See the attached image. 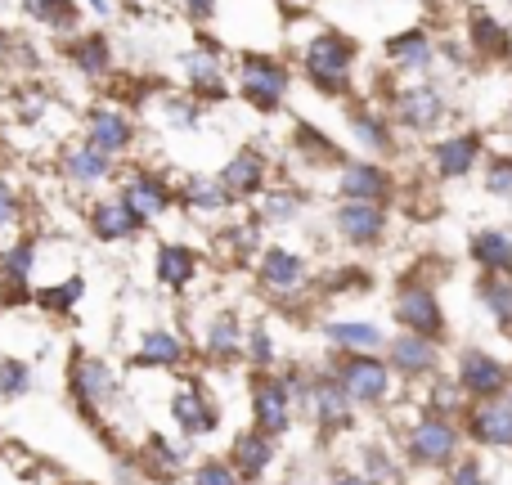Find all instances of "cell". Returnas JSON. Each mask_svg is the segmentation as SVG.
<instances>
[{
  "label": "cell",
  "mask_w": 512,
  "mask_h": 485,
  "mask_svg": "<svg viewBox=\"0 0 512 485\" xmlns=\"http://www.w3.org/2000/svg\"><path fill=\"white\" fill-rule=\"evenodd\" d=\"M405 454L418 468H454L459 463V427L441 414L418 418L405 432Z\"/></svg>",
  "instance_id": "6da1fadb"
},
{
  "label": "cell",
  "mask_w": 512,
  "mask_h": 485,
  "mask_svg": "<svg viewBox=\"0 0 512 485\" xmlns=\"http://www.w3.org/2000/svg\"><path fill=\"white\" fill-rule=\"evenodd\" d=\"M68 387H72V400H77L81 414L99 418V409H108L117 396V373H113V364L99 360V355H72Z\"/></svg>",
  "instance_id": "7a4b0ae2"
},
{
  "label": "cell",
  "mask_w": 512,
  "mask_h": 485,
  "mask_svg": "<svg viewBox=\"0 0 512 485\" xmlns=\"http://www.w3.org/2000/svg\"><path fill=\"white\" fill-rule=\"evenodd\" d=\"M333 373L342 382V391L351 396V405H382L391 396V378H396L391 364L378 360V355H346Z\"/></svg>",
  "instance_id": "3957f363"
},
{
  "label": "cell",
  "mask_w": 512,
  "mask_h": 485,
  "mask_svg": "<svg viewBox=\"0 0 512 485\" xmlns=\"http://www.w3.org/2000/svg\"><path fill=\"white\" fill-rule=\"evenodd\" d=\"M292 391L283 382V373H256L252 378V418L256 432L265 436H283L292 427Z\"/></svg>",
  "instance_id": "277c9868"
},
{
  "label": "cell",
  "mask_w": 512,
  "mask_h": 485,
  "mask_svg": "<svg viewBox=\"0 0 512 485\" xmlns=\"http://www.w3.org/2000/svg\"><path fill=\"white\" fill-rule=\"evenodd\" d=\"M351 63H355L351 41H346V36H337V32L315 36V41H310V50H306V72H310V81H315L319 90H342Z\"/></svg>",
  "instance_id": "5b68a950"
},
{
  "label": "cell",
  "mask_w": 512,
  "mask_h": 485,
  "mask_svg": "<svg viewBox=\"0 0 512 485\" xmlns=\"http://www.w3.org/2000/svg\"><path fill=\"white\" fill-rule=\"evenodd\" d=\"M454 382L463 387L468 400H499L512 387V373H508V364L495 360L490 351H463Z\"/></svg>",
  "instance_id": "8992f818"
},
{
  "label": "cell",
  "mask_w": 512,
  "mask_h": 485,
  "mask_svg": "<svg viewBox=\"0 0 512 485\" xmlns=\"http://www.w3.org/2000/svg\"><path fill=\"white\" fill-rule=\"evenodd\" d=\"M239 90L261 113H270V108H279L283 95H288V68H283L279 59H265V54H248L239 68Z\"/></svg>",
  "instance_id": "52a82bcc"
},
{
  "label": "cell",
  "mask_w": 512,
  "mask_h": 485,
  "mask_svg": "<svg viewBox=\"0 0 512 485\" xmlns=\"http://www.w3.org/2000/svg\"><path fill=\"white\" fill-rule=\"evenodd\" d=\"M396 319L405 333H418V337H441L445 333V310L436 301V292L427 283H405L396 292Z\"/></svg>",
  "instance_id": "ba28073f"
},
{
  "label": "cell",
  "mask_w": 512,
  "mask_h": 485,
  "mask_svg": "<svg viewBox=\"0 0 512 485\" xmlns=\"http://www.w3.org/2000/svg\"><path fill=\"white\" fill-rule=\"evenodd\" d=\"M301 409H306L324 432H337V427L351 423V396L342 391L337 373H315V378H310V391H306V405Z\"/></svg>",
  "instance_id": "9c48e42d"
},
{
  "label": "cell",
  "mask_w": 512,
  "mask_h": 485,
  "mask_svg": "<svg viewBox=\"0 0 512 485\" xmlns=\"http://www.w3.org/2000/svg\"><path fill=\"white\" fill-rule=\"evenodd\" d=\"M122 203L131 207L135 221L149 225V221H158L171 203H176V194H171V185L162 176H153V171H131L126 185H122Z\"/></svg>",
  "instance_id": "30bf717a"
},
{
  "label": "cell",
  "mask_w": 512,
  "mask_h": 485,
  "mask_svg": "<svg viewBox=\"0 0 512 485\" xmlns=\"http://www.w3.org/2000/svg\"><path fill=\"white\" fill-rule=\"evenodd\" d=\"M387 364H391V373H400V378H432L436 364H441V346H436L432 337L400 333L387 342Z\"/></svg>",
  "instance_id": "8fae6325"
},
{
  "label": "cell",
  "mask_w": 512,
  "mask_h": 485,
  "mask_svg": "<svg viewBox=\"0 0 512 485\" xmlns=\"http://www.w3.org/2000/svg\"><path fill=\"white\" fill-rule=\"evenodd\" d=\"M171 418L185 436H207L221 427V414H216V400L207 396L198 382H185L180 391H171Z\"/></svg>",
  "instance_id": "7c38bea8"
},
{
  "label": "cell",
  "mask_w": 512,
  "mask_h": 485,
  "mask_svg": "<svg viewBox=\"0 0 512 485\" xmlns=\"http://www.w3.org/2000/svg\"><path fill=\"white\" fill-rule=\"evenodd\" d=\"M468 432L472 441L495 445V450H512V405L504 396L499 400H477L468 409Z\"/></svg>",
  "instance_id": "4fadbf2b"
},
{
  "label": "cell",
  "mask_w": 512,
  "mask_h": 485,
  "mask_svg": "<svg viewBox=\"0 0 512 485\" xmlns=\"http://www.w3.org/2000/svg\"><path fill=\"white\" fill-rule=\"evenodd\" d=\"M243 319L234 315V310H221V315H212L207 319V328H203V355L212 364H230V360H239L243 355Z\"/></svg>",
  "instance_id": "5bb4252c"
},
{
  "label": "cell",
  "mask_w": 512,
  "mask_h": 485,
  "mask_svg": "<svg viewBox=\"0 0 512 485\" xmlns=\"http://www.w3.org/2000/svg\"><path fill=\"white\" fill-rule=\"evenodd\" d=\"M131 364L135 369H176V364H185V337L171 328H149L131 351Z\"/></svg>",
  "instance_id": "9a60e30c"
},
{
  "label": "cell",
  "mask_w": 512,
  "mask_h": 485,
  "mask_svg": "<svg viewBox=\"0 0 512 485\" xmlns=\"http://www.w3.org/2000/svg\"><path fill=\"white\" fill-rule=\"evenodd\" d=\"M387 230V216H382L378 203H342L337 207V234L355 247H369L382 239Z\"/></svg>",
  "instance_id": "2e32d148"
},
{
  "label": "cell",
  "mask_w": 512,
  "mask_h": 485,
  "mask_svg": "<svg viewBox=\"0 0 512 485\" xmlns=\"http://www.w3.org/2000/svg\"><path fill=\"white\" fill-rule=\"evenodd\" d=\"M256 274H261V283L270 292H297L306 283V261L297 252H288V247H265Z\"/></svg>",
  "instance_id": "e0dca14e"
},
{
  "label": "cell",
  "mask_w": 512,
  "mask_h": 485,
  "mask_svg": "<svg viewBox=\"0 0 512 485\" xmlns=\"http://www.w3.org/2000/svg\"><path fill=\"white\" fill-rule=\"evenodd\" d=\"M230 463H234V472H239L248 485L261 481L265 472H270V463H274V436H265V432H239V436H234Z\"/></svg>",
  "instance_id": "ac0fdd59"
},
{
  "label": "cell",
  "mask_w": 512,
  "mask_h": 485,
  "mask_svg": "<svg viewBox=\"0 0 512 485\" xmlns=\"http://www.w3.org/2000/svg\"><path fill=\"white\" fill-rule=\"evenodd\" d=\"M324 337L346 355H378L382 342H387L382 328L369 324V319H333V324L324 328Z\"/></svg>",
  "instance_id": "d6986e66"
},
{
  "label": "cell",
  "mask_w": 512,
  "mask_h": 485,
  "mask_svg": "<svg viewBox=\"0 0 512 485\" xmlns=\"http://www.w3.org/2000/svg\"><path fill=\"white\" fill-rule=\"evenodd\" d=\"M387 194H391V180H387V171L373 167V162H351V167L342 171L346 203H382Z\"/></svg>",
  "instance_id": "ffe728a7"
},
{
  "label": "cell",
  "mask_w": 512,
  "mask_h": 485,
  "mask_svg": "<svg viewBox=\"0 0 512 485\" xmlns=\"http://www.w3.org/2000/svg\"><path fill=\"white\" fill-rule=\"evenodd\" d=\"M90 230H95L104 243H122V239H131V234H140L144 225L135 221L131 207H126L122 198H104V203L90 207Z\"/></svg>",
  "instance_id": "44dd1931"
},
{
  "label": "cell",
  "mask_w": 512,
  "mask_h": 485,
  "mask_svg": "<svg viewBox=\"0 0 512 485\" xmlns=\"http://www.w3.org/2000/svg\"><path fill=\"white\" fill-rule=\"evenodd\" d=\"M225 185V194H230V203L234 198H248V194H261V185H265V158L256 149H243L239 158H230V167L216 176Z\"/></svg>",
  "instance_id": "7402d4cb"
},
{
  "label": "cell",
  "mask_w": 512,
  "mask_h": 485,
  "mask_svg": "<svg viewBox=\"0 0 512 485\" xmlns=\"http://www.w3.org/2000/svg\"><path fill=\"white\" fill-rule=\"evenodd\" d=\"M131 140H135V126L126 122L117 108H99V113L90 117V149H99L104 158L131 149Z\"/></svg>",
  "instance_id": "603a6c76"
},
{
  "label": "cell",
  "mask_w": 512,
  "mask_h": 485,
  "mask_svg": "<svg viewBox=\"0 0 512 485\" xmlns=\"http://www.w3.org/2000/svg\"><path fill=\"white\" fill-rule=\"evenodd\" d=\"M198 274V252L185 243H162L158 247V283L171 292H185Z\"/></svg>",
  "instance_id": "cb8c5ba5"
},
{
  "label": "cell",
  "mask_w": 512,
  "mask_h": 485,
  "mask_svg": "<svg viewBox=\"0 0 512 485\" xmlns=\"http://www.w3.org/2000/svg\"><path fill=\"white\" fill-rule=\"evenodd\" d=\"M441 108H445V99L436 86H409L405 95H400V122L427 131V126L441 122Z\"/></svg>",
  "instance_id": "d4e9b609"
},
{
  "label": "cell",
  "mask_w": 512,
  "mask_h": 485,
  "mask_svg": "<svg viewBox=\"0 0 512 485\" xmlns=\"http://www.w3.org/2000/svg\"><path fill=\"white\" fill-rule=\"evenodd\" d=\"M472 261H477L486 274H512V234L477 230L472 234Z\"/></svg>",
  "instance_id": "484cf974"
},
{
  "label": "cell",
  "mask_w": 512,
  "mask_h": 485,
  "mask_svg": "<svg viewBox=\"0 0 512 485\" xmlns=\"http://www.w3.org/2000/svg\"><path fill=\"white\" fill-rule=\"evenodd\" d=\"M185 72H189V86L198 95H221V50L216 45H194L185 54Z\"/></svg>",
  "instance_id": "4316f807"
},
{
  "label": "cell",
  "mask_w": 512,
  "mask_h": 485,
  "mask_svg": "<svg viewBox=\"0 0 512 485\" xmlns=\"http://www.w3.org/2000/svg\"><path fill=\"white\" fill-rule=\"evenodd\" d=\"M32 270H36V243L32 239H18L0 252V279H5L14 292H23L27 283H32Z\"/></svg>",
  "instance_id": "83f0119b"
},
{
  "label": "cell",
  "mask_w": 512,
  "mask_h": 485,
  "mask_svg": "<svg viewBox=\"0 0 512 485\" xmlns=\"http://www.w3.org/2000/svg\"><path fill=\"white\" fill-rule=\"evenodd\" d=\"M477 158H481L477 135H454V140L436 144V171H441V176H463V171H472Z\"/></svg>",
  "instance_id": "f1b7e54d"
},
{
  "label": "cell",
  "mask_w": 512,
  "mask_h": 485,
  "mask_svg": "<svg viewBox=\"0 0 512 485\" xmlns=\"http://www.w3.org/2000/svg\"><path fill=\"white\" fill-rule=\"evenodd\" d=\"M477 297L486 301L490 319L512 337V274H486L477 288Z\"/></svg>",
  "instance_id": "f546056e"
},
{
  "label": "cell",
  "mask_w": 512,
  "mask_h": 485,
  "mask_svg": "<svg viewBox=\"0 0 512 485\" xmlns=\"http://www.w3.org/2000/svg\"><path fill=\"white\" fill-rule=\"evenodd\" d=\"M185 445L167 441V436H149V445H144V468H149V477L158 481H171L180 468H185Z\"/></svg>",
  "instance_id": "4dcf8cb0"
},
{
  "label": "cell",
  "mask_w": 512,
  "mask_h": 485,
  "mask_svg": "<svg viewBox=\"0 0 512 485\" xmlns=\"http://www.w3.org/2000/svg\"><path fill=\"white\" fill-rule=\"evenodd\" d=\"M63 171H68L77 185H99V180L113 171V158H104L99 149H90V144H86V149H77V153H68V158H63Z\"/></svg>",
  "instance_id": "1f68e13d"
},
{
  "label": "cell",
  "mask_w": 512,
  "mask_h": 485,
  "mask_svg": "<svg viewBox=\"0 0 512 485\" xmlns=\"http://www.w3.org/2000/svg\"><path fill=\"white\" fill-rule=\"evenodd\" d=\"M185 203H189V212L216 216V212H225V207H230V194H225L221 180L198 176V180H189V185H185Z\"/></svg>",
  "instance_id": "d6a6232c"
},
{
  "label": "cell",
  "mask_w": 512,
  "mask_h": 485,
  "mask_svg": "<svg viewBox=\"0 0 512 485\" xmlns=\"http://www.w3.org/2000/svg\"><path fill=\"white\" fill-rule=\"evenodd\" d=\"M68 54H72V63H77L86 77H104L108 63H113V54H108V41H104V36H81V41L68 45Z\"/></svg>",
  "instance_id": "836d02e7"
},
{
  "label": "cell",
  "mask_w": 512,
  "mask_h": 485,
  "mask_svg": "<svg viewBox=\"0 0 512 485\" xmlns=\"http://www.w3.org/2000/svg\"><path fill=\"white\" fill-rule=\"evenodd\" d=\"M387 50H391V59H396L400 68H427V63H432V45H427V36H423V32H405V36H396V41H391Z\"/></svg>",
  "instance_id": "e575fe53"
},
{
  "label": "cell",
  "mask_w": 512,
  "mask_h": 485,
  "mask_svg": "<svg viewBox=\"0 0 512 485\" xmlns=\"http://www.w3.org/2000/svg\"><path fill=\"white\" fill-rule=\"evenodd\" d=\"M23 9L36 18V23L59 27V32L77 23V5H72V0H23Z\"/></svg>",
  "instance_id": "d590c367"
},
{
  "label": "cell",
  "mask_w": 512,
  "mask_h": 485,
  "mask_svg": "<svg viewBox=\"0 0 512 485\" xmlns=\"http://www.w3.org/2000/svg\"><path fill=\"white\" fill-rule=\"evenodd\" d=\"M32 364H23V360H0V400H23L27 391H32Z\"/></svg>",
  "instance_id": "8d00e7d4"
},
{
  "label": "cell",
  "mask_w": 512,
  "mask_h": 485,
  "mask_svg": "<svg viewBox=\"0 0 512 485\" xmlns=\"http://www.w3.org/2000/svg\"><path fill=\"white\" fill-rule=\"evenodd\" d=\"M360 477H369L373 485H396L400 468H396V459H391L382 445H364V472Z\"/></svg>",
  "instance_id": "74e56055"
},
{
  "label": "cell",
  "mask_w": 512,
  "mask_h": 485,
  "mask_svg": "<svg viewBox=\"0 0 512 485\" xmlns=\"http://www.w3.org/2000/svg\"><path fill=\"white\" fill-rule=\"evenodd\" d=\"M189 485H248V481L234 472L230 459H203L194 468V477H189Z\"/></svg>",
  "instance_id": "f35d334b"
},
{
  "label": "cell",
  "mask_w": 512,
  "mask_h": 485,
  "mask_svg": "<svg viewBox=\"0 0 512 485\" xmlns=\"http://www.w3.org/2000/svg\"><path fill=\"white\" fill-rule=\"evenodd\" d=\"M81 292H86V283L68 279V283H59V288H41L36 292V301H41L45 310H54V315H63V310H72L81 301Z\"/></svg>",
  "instance_id": "ab89813d"
},
{
  "label": "cell",
  "mask_w": 512,
  "mask_h": 485,
  "mask_svg": "<svg viewBox=\"0 0 512 485\" xmlns=\"http://www.w3.org/2000/svg\"><path fill=\"white\" fill-rule=\"evenodd\" d=\"M472 36H477L481 50H490V54H508V32H504V27H499L490 14H477V18H472Z\"/></svg>",
  "instance_id": "60d3db41"
},
{
  "label": "cell",
  "mask_w": 512,
  "mask_h": 485,
  "mask_svg": "<svg viewBox=\"0 0 512 485\" xmlns=\"http://www.w3.org/2000/svg\"><path fill=\"white\" fill-rule=\"evenodd\" d=\"M243 355H248V364L252 369H270L274 364V342H270V333H265V328H252L248 337H243Z\"/></svg>",
  "instance_id": "b9f144b4"
},
{
  "label": "cell",
  "mask_w": 512,
  "mask_h": 485,
  "mask_svg": "<svg viewBox=\"0 0 512 485\" xmlns=\"http://www.w3.org/2000/svg\"><path fill=\"white\" fill-rule=\"evenodd\" d=\"M351 126H355V135H360V140L369 144V149H378V153H382V149H391V135H387V126H382L378 117L360 113V117H355Z\"/></svg>",
  "instance_id": "7bdbcfd3"
},
{
  "label": "cell",
  "mask_w": 512,
  "mask_h": 485,
  "mask_svg": "<svg viewBox=\"0 0 512 485\" xmlns=\"http://www.w3.org/2000/svg\"><path fill=\"white\" fill-rule=\"evenodd\" d=\"M301 207V198L292 189H279V194H265V221H292Z\"/></svg>",
  "instance_id": "ee69618b"
},
{
  "label": "cell",
  "mask_w": 512,
  "mask_h": 485,
  "mask_svg": "<svg viewBox=\"0 0 512 485\" xmlns=\"http://www.w3.org/2000/svg\"><path fill=\"white\" fill-rule=\"evenodd\" d=\"M486 189H490L495 198H512V158H499L495 167H490Z\"/></svg>",
  "instance_id": "f6af8a7d"
},
{
  "label": "cell",
  "mask_w": 512,
  "mask_h": 485,
  "mask_svg": "<svg viewBox=\"0 0 512 485\" xmlns=\"http://www.w3.org/2000/svg\"><path fill=\"white\" fill-rule=\"evenodd\" d=\"M450 485H490V481H486V472H481L477 459H459L450 468Z\"/></svg>",
  "instance_id": "bcb514c9"
},
{
  "label": "cell",
  "mask_w": 512,
  "mask_h": 485,
  "mask_svg": "<svg viewBox=\"0 0 512 485\" xmlns=\"http://www.w3.org/2000/svg\"><path fill=\"white\" fill-rule=\"evenodd\" d=\"M14 221H18V198H14V189L0 180V234L14 230Z\"/></svg>",
  "instance_id": "7dc6e473"
},
{
  "label": "cell",
  "mask_w": 512,
  "mask_h": 485,
  "mask_svg": "<svg viewBox=\"0 0 512 485\" xmlns=\"http://www.w3.org/2000/svg\"><path fill=\"white\" fill-rule=\"evenodd\" d=\"M185 9H189V18H194V23L216 18V0H185Z\"/></svg>",
  "instance_id": "c3c4849f"
},
{
  "label": "cell",
  "mask_w": 512,
  "mask_h": 485,
  "mask_svg": "<svg viewBox=\"0 0 512 485\" xmlns=\"http://www.w3.org/2000/svg\"><path fill=\"white\" fill-rule=\"evenodd\" d=\"M167 117H171V126H194V104H171L167 108Z\"/></svg>",
  "instance_id": "681fc988"
},
{
  "label": "cell",
  "mask_w": 512,
  "mask_h": 485,
  "mask_svg": "<svg viewBox=\"0 0 512 485\" xmlns=\"http://www.w3.org/2000/svg\"><path fill=\"white\" fill-rule=\"evenodd\" d=\"M328 485H373V481H369V477H360V472H337V477L328 481Z\"/></svg>",
  "instance_id": "f907efd6"
},
{
  "label": "cell",
  "mask_w": 512,
  "mask_h": 485,
  "mask_svg": "<svg viewBox=\"0 0 512 485\" xmlns=\"http://www.w3.org/2000/svg\"><path fill=\"white\" fill-rule=\"evenodd\" d=\"M90 5H95V14H113V9L122 5V0H90Z\"/></svg>",
  "instance_id": "816d5d0a"
},
{
  "label": "cell",
  "mask_w": 512,
  "mask_h": 485,
  "mask_svg": "<svg viewBox=\"0 0 512 485\" xmlns=\"http://www.w3.org/2000/svg\"><path fill=\"white\" fill-rule=\"evenodd\" d=\"M5 50H9V36H5V32H0V59H5Z\"/></svg>",
  "instance_id": "f5cc1de1"
},
{
  "label": "cell",
  "mask_w": 512,
  "mask_h": 485,
  "mask_svg": "<svg viewBox=\"0 0 512 485\" xmlns=\"http://www.w3.org/2000/svg\"><path fill=\"white\" fill-rule=\"evenodd\" d=\"M5 297H9V283H5V279H0V306H5Z\"/></svg>",
  "instance_id": "db71d44e"
},
{
  "label": "cell",
  "mask_w": 512,
  "mask_h": 485,
  "mask_svg": "<svg viewBox=\"0 0 512 485\" xmlns=\"http://www.w3.org/2000/svg\"><path fill=\"white\" fill-rule=\"evenodd\" d=\"M504 400H508V405H512V387H508V391H504Z\"/></svg>",
  "instance_id": "11a10c76"
}]
</instances>
